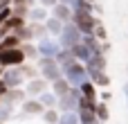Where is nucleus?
<instances>
[{
  "label": "nucleus",
  "mask_w": 128,
  "mask_h": 124,
  "mask_svg": "<svg viewBox=\"0 0 128 124\" xmlns=\"http://www.w3.org/2000/svg\"><path fill=\"white\" fill-rule=\"evenodd\" d=\"M11 14H14V11H11V5H9V7H4V9H0V25H4V23H7V18H9Z\"/></svg>",
  "instance_id": "nucleus-34"
},
{
  "label": "nucleus",
  "mask_w": 128,
  "mask_h": 124,
  "mask_svg": "<svg viewBox=\"0 0 128 124\" xmlns=\"http://www.w3.org/2000/svg\"><path fill=\"white\" fill-rule=\"evenodd\" d=\"M61 70H63V77L68 79V84H70V86H76V88H79L83 81H88V70H86V63L72 61V63L63 66Z\"/></svg>",
  "instance_id": "nucleus-1"
},
{
  "label": "nucleus",
  "mask_w": 128,
  "mask_h": 124,
  "mask_svg": "<svg viewBox=\"0 0 128 124\" xmlns=\"http://www.w3.org/2000/svg\"><path fill=\"white\" fill-rule=\"evenodd\" d=\"M81 38H83V34H81V32H79V27L70 20V23H65V25H63V32H61V36H58L56 41H58V45H61V47L72 50L76 43H81Z\"/></svg>",
  "instance_id": "nucleus-4"
},
{
  "label": "nucleus",
  "mask_w": 128,
  "mask_h": 124,
  "mask_svg": "<svg viewBox=\"0 0 128 124\" xmlns=\"http://www.w3.org/2000/svg\"><path fill=\"white\" fill-rule=\"evenodd\" d=\"M72 61H76V59H74V54H72V50H65V47H61V52L56 54V63L63 68V66H68V63H72Z\"/></svg>",
  "instance_id": "nucleus-24"
},
{
  "label": "nucleus",
  "mask_w": 128,
  "mask_h": 124,
  "mask_svg": "<svg viewBox=\"0 0 128 124\" xmlns=\"http://www.w3.org/2000/svg\"><path fill=\"white\" fill-rule=\"evenodd\" d=\"M20 72L25 75V79H27V81H29V79H34V77H40V75H38V68H36V63H27V61L20 66Z\"/></svg>",
  "instance_id": "nucleus-26"
},
{
  "label": "nucleus",
  "mask_w": 128,
  "mask_h": 124,
  "mask_svg": "<svg viewBox=\"0 0 128 124\" xmlns=\"http://www.w3.org/2000/svg\"><path fill=\"white\" fill-rule=\"evenodd\" d=\"M2 70H4V68H0V77H2Z\"/></svg>",
  "instance_id": "nucleus-42"
},
{
  "label": "nucleus",
  "mask_w": 128,
  "mask_h": 124,
  "mask_svg": "<svg viewBox=\"0 0 128 124\" xmlns=\"http://www.w3.org/2000/svg\"><path fill=\"white\" fill-rule=\"evenodd\" d=\"M124 95H126V104H128V81L124 84Z\"/></svg>",
  "instance_id": "nucleus-40"
},
{
  "label": "nucleus",
  "mask_w": 128,
  "mask_h": 124,
  "mask_svg": "<svg viewBox=\"0 0 128 124\" xmlns=\"http://www.w3.org/2000/svg\"><path fill=\"white\" fill-rule=\"evenodd\" d=\"M25 61L27 59L20 47H7L0 52V68H20Z\"/></svg>",
  "instance_id": "nucleus-6"
},
{
  "label": "nucleus",
  "mask_w": 128,
  "mask_h": 124,
  "mask_svg": "<svg viewBox=\"0 0 128 124\" xmlns=\"http://www.w3.org/2000/svg\"><path fill=\"white\" fill-rule=\"evenodd\" d=\"M72 54H74V59H76L79 63H88V61H90V56H92V54H90V50H88L83 43H76V45L72 47Z\"/></svg>",
  "instance_id": "nucleus-18"
},
{
  "label": "nucleus",
  "mask_w": 128,
  "mask_h": 124,
  "mask_svg": "<svg viewBox=\"0 0 128 124\" xmlns=\"http://www.w3.org/2000/svg\"><path fill=\"white\" fill-rule=\"evenodd\" d=\"M11 5V0H0V9H4V7H9Z\"/></svg>",
  "instance_id": "nucleus-39"
},
{
  "label": "nucleus",
  "mask_w": 128,
  "mask_h": 124,
  "mask_svg": "<svg viewBox=\"0 0 128 124\" xmlns=\"http://www.w3.org/2000/svg\"><path fill=\"white\" fill-rule=\"evenodd\" d=\"M38 102H40L45 108H56V102H58V97H56L52 90H45L43 95H38Z\"/></svg>",
  "instance_id": "nucleus-20"
},
{
  "label": "nucleus",
  "mask_w": 128,
  "mask_h": 124,
  "mask_svg": "<svg viewBox=\"0 0 128 124\" xmlns=\"http://www.w3.org/2000/svg\"><path fill=\"white\" fill-rule=\"evenodd\" d=\"M94 113H97V120H99V122H108V117H110V113H108V104H106V102H97Z\"/></svg>",
  "instance_id": "nucleus-28"
},
{
  "label": "nucleus",
  "mask_w": 128,
  "mask_h": 124,
  "mask_svg": "<svg viewBox=\"0 0 128 124\" xmlns=\"http://www.w3.org/2000/svg\"><path fill=\"white\" fill-rule=\"evenodd\" d=\"M47 18H50V9H45L40 5H34L29 9V14H27V20L29 23H45Z\"/></svg>",
  "instance_id": "nucleus-12"
},
{
  "label": "nucleus",
  "mask_w": 128,
  "mask_h": 124,
  "mask_svg": "<svg viewBox=\"0 0 128 124\" xmlns=\"http://www.w3.org/2000/svg\"><path fill=\"white\" fill-rule=\"evenodd\" d=\"M58 2H63V5H70V7L74 5V0H58Z\"/></svg>",
  "instance_id": "nucleus-41"
},
{
  "label": "nucleus",
  "mask_w": 128,
  "mask_h": 124,
  "mask_svg": "<svg viewBox=\"0 0 128 124\" xmlns=\"http://www.w3.org/2000/svg\"><path fill=\"white\" fill-rule=\"evenodd\" d=\"M88 2H92V5H94V2H97V0H88Z\"/></svg>",
  "instance_id": "nucleus-43"
},
{
  "label": "nucleus",
  "mask_w": 128,
  "mask_h": 124,
  "mask_svg": "<svg viewBox=\"0 0 128 124\" xmlns=\"http://www.w3.org/2000/svg\"><path fill=\"white\" fill-rule=\"evenodd\" d=\"M40 117H43V122H45V124H58V117H61V113H58L56 108H45Z\"/></svg>",
  "instance_id": "nucleus-27"
},
{
  "label": "nucleus",
  "mask_w": 128,
  "mask_h": 124,
  "mask_svg": "<svg viewBox=\"0 0 128 124\" xmlns=\"http://www.w3.org/2000/svg\"><path fill=\"white\" fill-rule=\"evenodd\" d=\"M79 88H81V95H83L86 99H92V102H97V97H99V88H97V86H94L90 79H88V81H83Z\"/></svg>",
  "instance_id": "nucleus-17"
},
{
  "label": "nucleus",
  "mask_w": 128,
  "mask_h": 124,
  "mask_svg": "<svg viewBox=\"0 0 128 124\" xmlns=\"http://www.w3.org/2000/svg\"><path fill=\"white\" fill-rule=\"evenodd\" d=\"M7 27H9V32H16V29H20L22 25H27V18H22V16H16V14H11L9 18H7V23H4Z\"/></svg>",
  "instance_id": "nucleus-21"
},
{
  "label": "nucleus",
  "mask_w": 128,
  "mask_h": 124,
  "mask_svg": "<svg viewBox=\"0 0 128 124\" xmlns=\"http://www.w3.org/2000/svg\"><path fill=\"white\" fill-rule=\"evenodd\" d=\"M20 111H22V115H27V117H32V115H43V111H45V106L36 99V97H27L22 104H20Z\"/></svg>",
  "instance_id": "nucleus-10"
},
{
  "label": "nucleus",
  "mask_w": 128,
  "mask_h": 124,
  "mask_svg": "<svg viewBox=\"0 0 128 124\" xmlns=\"http://www.w3.org/2000/svg\"><path fill=\"white\" fill-rule=\"evenodd\" d=\"M94 36H97L101 43H104V41H108V32H106V27L101 25V20H99V23H97V27H94Z\"/></svg>",
  "instance_id": "nucleus-32"
},
{
  "label": "nucleus",
  "mask_w": 128,
  "mask_h": 124,
  "mask_svg": "<svg viewBox=\"0 0 128 124\" xmlns=\"http://www.w3.org/2000/svg\"><path fill=\"white\" fill-rule=\"evenodd\" d=\"M45 90H50V81L43 79V77H34V79H29V81L25 84L27 97H36V99H38V95H43Z\"/></svg>",
  "instance_id": "nucleus-9"
},
{
  "label": "nucleus",
  "mask_w": 128,
  "mask_h": 124,
  "mask_svg": "<svg viewBox=\"0 0 128 124\" xmlns=\"http://www.w3.org/2000/svg\"><path fill=\"white\" fill-rule=\"evenodd\" d=\"M50 16L63 20V23H70L72 20V7L70 5H63V2H56L52 9H50Z\"/></svg>",
  "instance_id": "nucleus-11"
},
{
  "label": "nucleus",
  "mask_w": 128,
  "mask_h": 124,
  "mask_svg": "<svg viewBox=\"0 0 128 124\" xmlns=\"http://www.w3.org/2000/svg\"><path fill=\"white\" fill-rule=\"evenodd\" d=\"M7 90H9V86H7V84L2 81V77H0V97H4V95H7Z\"/></svg>",
  "instance_id": "nucleus-36"
},
{
  "label": "nucleus",
  "mask_w": 128,
  "mask_h": 124,
  "mask_svg": "<svg viewBox=\"0 0 128 124\" xmlns=\"http://www.w3.org/2000/svg\"><path fill=\"white\" fill-rule=\"evenodd\" d=\"M36 47H38V59H40V56L56 59V54L61 52V45H58V41H56V38H52V36L36 41Z\"/></svg>",
  "instance_id": "nucleus-7"
},
{
  "label": "nucleus",
  "mask_w": 128,
  "mask_h": 124,
  "mask_svg": "<svg viewBox=\"0 0 128 124\" xmlns=\"http://www.w3.org/2000/svg\"><path fill=\"white\" fill-rule=\"evenodd\" d=\"M0 43H2V50H7V47H20V43H22V41L18 38V34H16V32H9Z\"/></svg>",
  "instance_id": "nucleus-23"
},
{
  "label": "nucleus",
  "mask_w": 128,
  "mask_h": 124,
  "mask_svg": "<svg viewBox=\"0 0 128 124\" xmlns=\"http://www.w3.org/2000/svg\"><path fill=\"white\" fill-rule=\"evenodd\" d=\"M20 50H22V54H25V59L27 61H38V47H36V43L34 41H25V43H20Z\"/></svg>",
  "instance_id": "nucleus-16"
},
{
  "label": "nucleus",
  "mask_w": 128,
  "mask_h": 124,
  "mask_svg": "<svg viewBox=\"0 0 128 124\" xmlns=\"http://www.w3.org/2000/svg\"><path fill=\"white\" fill-rule=\"evenodd\" d=\"M83 95H81V88H76V86H70V90L63 95V97H58V102H56V108L61 111V113H70V111H76V106H79V99H81Z\"/></svg>",
  "instance_id": "nucleus-5"
},
{
  "label": "nucleus",
  "mask_w": 128,
  "mask_h": 124,
  "mask_svg": "<svg viewBox=\"0 0 128 124\" xmlns=\"http://www.w3.org/2000/svg\"><path fill=\"white\" fill-rule=\"evenodd\" d=\"M16 117V104L7 102V99H0V124L9 122Z\"/></svg>",
  "instance_id": "nucleus-13"
},
{
  "label": "nucleus",
  "mask_w": 128,
  "mask_h": 124,
  "mask_svg": "<svg viewBox=\"0 0 128 124\" xmlns=\"http://www.w3.org/2000/svg\"><path fill=\"white\" fill-rule=\"evenodd\" d=\"M2 99H7V102H11V104L20 106V104L27 99V93H25V88H9V90H7V95H4Z\"/></svg>",
  "instance_id": "nucleus-15"
},
{
  "label": "nucleus",
  "mask_w": 128,
  "mask_h": 124,
  "mask_svg": "<svg viewBox=\"0 0 128 124\" xmlns=\"http://www.w3.org/2000/svg\"><path fill=\"white\" fill-rule=\"evenodd\" d=\"M72 23L79 27L81 34H94V27H97L99 18L92 11H72Z\"/></svg>",
  "instance_id": "nucleus-3"
},
{
  "label": "nucleus",
  "mask_w": 128,
  "mask_h": 124,
  "mask_svg": "<svg viewBox=\"0 0 128 124\" xmlns=\"http://www.w3.org/2000/svg\"><path fill=\"white\" fill-rule=\"evenodd\" d=\"M90 81H92L97 88H108V86H110V75H106V70H101V72H97Z\"/></svg>",
  "instance_id": "nucleus-25"
},
{
  "label": "nucleus",
  "mask_w": 128,
  "mask_h": 124,
  "mask_svg": "<svg viewBox=\"0 0 128 124\" xmlns=\"http://www.w3.org/2000/svg\"><path fill=\"white\" fill-rule=\"evenodd\" d=\"M56 2H58V0H38V5H40V7H45V9H52Z\"/></svg>",
  "instance_id": "nucleus-35"
},
{
  "label": "nucleus",
  "mask_w": 128,
  "mask_h": 124,
  "mask_svg": "<svg viewBox=\"0 0 128 124\" xmlns=\"http://www.w3.org/2000/svg\"><path fill=\"white\" fill-rule=\"evenodd\" d=\"M63 20H58V18H54V16H50L47 20H45V27H47V34L52 36V38H58L61 36V32H63Z\"/></svg>",
  "instance_id": "nucleus-14"
},
{
  "label": "nucleus",
  "mask_w": 128,
  "mask_h": 124,
  "mask_svg": "<svg viewBox=\"0 0 128 124\" xmlns=\"http://www.w3.org/2000/svg\"><path fill=\"white\" fill-rule=\"evenodd\" d=\"M76 108H86V111H94L97 108V102H92V99H86V97H81L79 99V106Z\"/></svg>",
  "instance_id": "nucleus-33"
},
{
  "label": "nucleus",
  "mask_w": 128,
  "mask_h": 124,
  "mask_svg": "<svg viewBox=\"0 0 128 124\" xmlns=\"http://www.w3.org/2000/svg\"><path fill=\"white\" fill-rule=\"evenodd\" d=\"M99 93H101V102H108V99L112 97V95H110V93H108L106 88H104V90H99Z\"/></svg>",
  "instance_id": "nucleus-37"
},
{
  "label": "nucleus",
  "mask_w": 128,
  "mask_h": 124,
  "mask_svg": "<svg viewBox=\"0 0 128 124\" xmlns=\"http://www.w3.org/2000/svg\"><path fill=\"white\" fill-rule=\"evenodd\" d=\"M36 68H38V75H40L43 79H47L50 84H52V81H56L58 77H63V70H61V66L56 63V59L40 56V59L36 61Z\"/></svg>",
  "instance_id": "nucleus-2"
},
{
  "label": "nucleus",
  "mask_w": 128,
  "mask_h": 124,
  "mask_svg": "<svg viewBox=\"0 0 128 124\" xmlns=\"http://www.w3.org/2000/svg\"><path fill=\"white\" fill-rule=\"evenodd\" d=\"M0 52H2V43H0Z\"/></svg>",
  "instance_id": "nucleus-44"
},
{
  "label": "nucleus",
  "mask_w": 128,
  "mask_h": 124,
  "mask_svg": "<svg viewBox=\"0 0 128 124\" xmlns=\"http://www.w3.org/2000/svg\"><path fill=\"white\" fill-rule=\"evenodd\" d=\"M50 86H52L50 90H52L56 97H63V95L70 90V84H68V79H65V77H58V79H56V81H52Z\"/></svg>",
  "instance_id": "nucleus-19"
},
{
  "label": "nucleus",
  "mask_w": 128,
  "mask_h": 124,
  "mask_svg": "<svg viewBox=\"0 0 128 124\" xmlns=\"http://www.w3.org/2000/svg\"><path fill=\"white\" fill-rule=\"evenodd\" d=\"M16 34H18V38L25 43V41H34V32H32V25L27 23V25H22L20 29H16Z\"/></svg>",
  "instance_id": "nucleus-29"
},
{
  "label": "nucleus",
  "mask_w": 128,
  "mask_h": 124,
  "mask_svg": "<svg viewBox=\"0 0 128 124\" xmlns=\"http://www.w3.org/2000/svg\"><path fill=\"white\" fill-rule=\"evenodd\" d=\"M27 23H29V20H27ZM29 25H32V32H34V41H40V38H47V36H50L45 23H29Z\"/></svg>",
  "instance_id": "nucleus-22"
},
{
  "label": "nucleus",
  "mask_w": 128,
  "mask_h": 124,
  "mask_svg": "<svg viewBox=\"0 0 128 124\" xmlns=\"http://www.w3.org/2000/svg\"><path fill=\"white\" fill-rule=\"evenodd\" d=\"M72 11H92V14H94V5L88 2V0H74Z\"/></svg>",
  "instance_id": "nucleus-31"
},
{
  "label": "nucleus",
  "mask_w": 128,
  "mask_h": 124,
  "mask_svg": "<svg viewBox=\"0 0 128 124\" xmlns=\"http://www.w3.org/2000/svg\"><path fill=\"white\" fill-rule=\"evenodd\" d=\"M58 124H81L79 122V113L76 111H70V113H61Z\"/></svg>",
  "instance_id": "nucleus-30"
},
{
  "label": "nucleus",
  "mask_w": 128,
  "mask_h": 124,
  "mask_svg": "<svg viewBox=\"0 0 128 124\" xmlns=\"http://www.w3.org/2000/svg\"><path fill=\"white\" fill-rule=\"evenodd\" d=\"M7 34H9V27H7V25H0V41H2Z\"/></svg>",
  "instance_id": "nucleus-38"
},
{
  "label": "nucleus",
  "mask_w": 128,
  "mask_h": 124,
  "mask_svg": "<svg viewBox=\"0 0 128 124\" xmlns=\"http://www.w3.org/2000/svg\"><path fill=\"white\" fill-rule=\"evenodd\" d=\"M2 81L9 86V88H22V84L27 81L25 75L20 72V68H4L2 70Z\"/></svg>",
  "instance_id": "nucleus-8"
}]
</instances>
